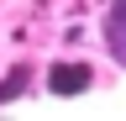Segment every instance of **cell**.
Masks as SVG:
<instances>
[{
	"instance_id": "cell-1",
	"label": "cell",
	"mask_w": 126,
	"mask_h": 121,
	"mask_svg": "<svg viewBox=\"0 0 126 121\" xmlns=\"http://www.w3.org/2000/svg\"><path fill=\"white\" fill-rule=\"evenodd\" d=\"M47 84H53L58 95H79V89L89 84V69H84V63H58L53 74H47Z\"/></svg>"
},
{
	"instance_id": "cell-2",
	"label": "cell",
	"mask_w": 126,
	"mask_h": 121,
	"mask_svg": "<svg viewBox=\"0 0 126 121\" xmlns=\"http://www.w3.org/2000/svg\"><path fill=\"white\" fill-rule=\"evenodd\" d=\"M105 42H110V58L126 63V0H116V11H110V21H105Z\"/></svg>"
}]
</instances>
